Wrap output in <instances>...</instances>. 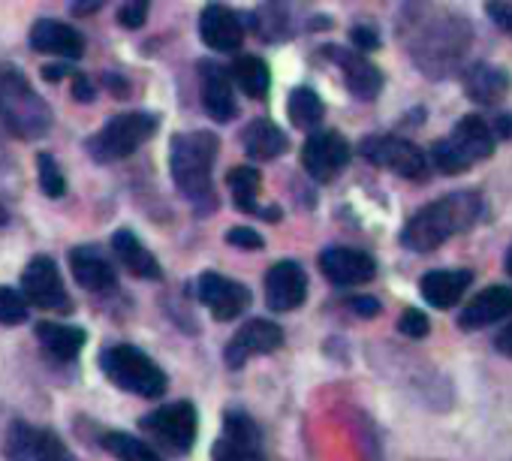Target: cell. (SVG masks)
Wrapping results in <instances>:
<instances>
[{
    "label": "cell",
    "mask_w": 512,
    "mask_h": 461,
    "mask_svg": "<svg viewBox=\"0 0 512 461\" xmlns=\"http://www.w3.org/2000/svg\"><path fill=\"white\" fill-rule=\"evenodd\" d=\"M7 223V211H4V205H0V226Z\"/></svg>",
    "instance_id": "bcb514c9"
},
{
    "label": "cell",
    "mask_w": 512,
    "mask_h": 461,
    "mask_svg": "<svg viewBox=\"0 0 512 461\" xmlns=\"http://www.w3.org/2000/svg\"><path fill=\"white\" fill-rule=\"evenodd\" d=\"M7 461H82L52 428H37L28 422H13L4 440Z\"/></svg>",
    "instance_id": "52a82bcc"
},
{
    "label": "cell",
    "mask_w": 512,
    "mask_h": 461,
    "mask_svg": "<svg viewBox=\"0 0 512 461\" xmlns=\"http://www.w3.org/2000/svg\"><path fill=\"white\" fill-rule=\"evenodd\" d=\"M302 163L314 181H332L350 163V142L335 130L314 133L302 148Z\"/></svg>",
    "instance_id": "5bb4252c"
},
{
    "label": "cell",
    "mask_w": 512,
    "mask_h": 461,
    "mask_svg": "<svg viewBox=\"0 0 512 461\" xmlns=\"http://www.w3.org/2000/svg\"><path fill=\"white\" fill-rule=\"evenodd\" d=\"M229 190H232V199L241 211L247 214H256V196H260V172L250 169V166H238L229 172Z\"/></svg>",
    "instance_id": "4dcf8cb0"
},
{
    "label": "cell",
    "mask_w": 512,
    "mask_h": 461,
    "mask_svg": "<svg viewBox=\"0 0 512 461\" xmlns=\"http://www.w3.org/2000/svg\"><path fill=\"white\" fill-rule=\"evenodd\" d=\"M37 338H40V344L46 347V353H52V356L61 359V362L76 359V356L82 353L85 341H88L85 329L67 326V323H49V320H46V323H37Z\"/></svg>",
    "instance_id": "484cf974"
},
{
    "label": "cell",
    "mask_w": 512,
    "mask_h": 461,
    "mask_svg": "<svg viewBox=\"0 0 512 461\" xmlns=\"http://www.w3.org/2000/svg\"><path fill=\"white\" fill-rule=\"evenodd\" d=\"M506 317H512V290L509 287H488L467 302V308L458 317V326L464 332H473V329H485L491 323H500Z\"/></svg>",
    "instance_id": "e0dca14e"
},
{
    "label": "cell",
    "mask_w": 512,
    "mask_h": 461,
    "mask_svg": "<svg viewBox=\"0 0 512 461\" xmlns=\"http://www.w3.org/2000/svg\"><path fill=\"white\" fill-rule=\"evenodd\" d=\"M103 449L115 461H163L160 452L151 443H145V440H139L133 434H124V431H106L103 434Z\"/></svg>",
    "instance_id": "f1b7e54d"
},
{
    "label": "cell",
    "mask_w": 512,
    "mask_h": 461,
    "mask_svg": "<svg viewBox=\"0 0 512 461\" xmlns=\"http://www.w3.org/2000/svg\"><path fill=\"white\" fill-rule=\"evenodd\" d=\"M142 428L157 443H163L166 449H172V452H190V446L196 443V431H199L196 407L190 401L163 404V407H157L154 413H148L142 419Z\"/></svg>",
    "instance_id": "ba28073f"
},
{
    "label": "cell",
    "mask_w": 512,
    "mask_h": 461,
    "mask_svg": "<svg viewBox=\"0 0 512 461\" xmlns=\"http://www.w3.org/2000/svg\"><path fill=\"white\" fill-rule=\"evenodd\" d=\"M494 151V133L491 127L479 118V115H467L455 124V130L434 142L431 148V160L440 172L446 175H458L467 172L470 166L488 160Z\"/></svg>",
    "instance_id": "277c9868"
},
{
    "label": "cell",
    "mask_w": 512,
    "mask_h": 461,
    "mask_svg": "<svg viewBox=\"0 0 512 461\" xmlns=\"http://www.w3.org/2000/svg\"><path fill=\"white\" fill-rule=\"evenodd\" d=\"M428 329H431L428 317H425L422 311H416V308H407V311L398 317V332L407 335V338H425Z\"/></svg>",
    "instance_id": "e575fe53"
},
{
    "label": "cell",
    "mask_w": 512,
    "mask_h": 461,
    "mask_svg": "<svg viewBox=\"0 0 512 461\" xmlns=\"http://www.w3.org/2000/svg\"><path fill=\"white\" fill-rule=\"evenodd\" d=\"M214 461H266L263 434L247 413L229 410L223 416V434L214 443Z\"/></svg>",
    "instance_id": "8fae6325"
},
{
    "label": "cell",
    "mask_w": 512,
    "mask_h": 461,
    "mask_svg": "<svg viewBox=\"0 0 512 461\" xmlns=\"http://www.w3.org/2000/svg\"><path fill=\"white\" fill-rule=\"evenodd\" d=\"M464 91H467V97L473 103L494 106L509 91V73L506 70H497V67H488V64H476L467 73V79H464Z\"/></svg>",
    "instance_id": "d4e9b609"
},
{
    "label": "cell",
    "mask_w": 512,
    "mask_h": 461,
    "mask_svg": "<svg viewBox=\"0 0 512 461\" xmlns=\"http://www.w3.org/2000/svg\"><path fill=\"white\" fill-rule=\"evenodd\" d=\"M157 115L148 112H124L115 115L100 133H94L88 139V154L97 163H115L130 157L133 151H139L154 133H157Z\"/></svg>",
    "instance_id": "8992f818"
},
{
    "label": "cell",
    "mask_w": 512,
    "mask_h": 461,
    "mask_svg": "<svg viewBox=\"0 0 512 461\" xmlns=\"http://www.w3.org/2000/svg\"><path fill=\"white\" fill-rule=\"evenodd\" d=\"M287 112H290V121H293L296 130H314L326 115L323 100L311 88H296L290 94V109Z\"/></svg>",
    "instance_id": "f546056e"
},
{
    "label": "cell",
    "mask_w": 512,
    "mask_h": 461,
    "mask_svg": "<svg viewBox=\"0 0 512 461\" xmlns=\"http://www.w3.org/2000/svg\"><path fill=\"white\" fill-rule=\"evenodd\" d=\"M284 344V329L269 320H247L226 344L223 359L232 371L244 368L253 356H269Z\"/></svg>",
    "instance_id": "7c38bea8"
},
{
    "label": "cell",
    "mask_w": 512,
    "mask_h": 461,
    "mask_svg": "<svg viewBox=\"0 0 512 461\" xmlns=\"http://www.w3.org/2000/svg\"><path fill=\"white\" fill-rule=\"evenodd\" d=\"M112 251L133 278H142V281H160L163 278L157 257L139 242V236L133 233V229H118V233L112 236Z\"/></svg>",
    "instance_id": "7402d4cb"
},
{
    "label": "cell",
    "mask_w": 512,
    "mask_h": 461,
    "mask_svg": "<svg viewBox=\"0 0 512 461\" xmlns=\"http://www.w3.org/2000/svg\"><path fill=\"white\" fill-rule=\"evenodd\" d=\"M353 43H356L362 52H374V49L380 46V37H377V31H374V28L359 25V28H353Z\"/></svg>",
    "instance_id": "74e56055"
},
{
    "label": "cell",
    "mask_w": 512,
    "mask_h": 461,
    "mask_svg": "<svg viewBox=\"0 0 512 461\" xmlns=\"http://www.w3.org/2000/svg\"><path fill=\"white\" fill-rule=\"evenodd\" d=\"M94 94H97V91H94L91 79H88V76H76V82H73V97L82 100V103H91Z\"/></svg>",
    "instance_id": "60d3db41"
},
{
    "label": "cell",
    "mask_w": 512,
    "mask_h": 461,
    "mask_svg": "<svg viewBox=\"0 0 512 461\" xmlns=\"http://www.w3.org/2000/svg\"><path fill=\"white\" fill-rule=\"evenodd\" d=\"M28 320V299L13 287H0V326H19Z\"/></svg>",
    "instance_id": "d6a6232c"
},
{
    "label": "cell",
    "mask_w": 512,
    "mask_h": 461,
    "mask_svg": "<svg viewBox=\"0 0 512 461\" xmlns=\"http://www.w3.org/2000/svg\"><path fill=\"white\" fill-rule=\"evenodd\" d=\"M199 34L202 43L214 52H238L244 43V25L226 7H208L199 19Z\"/></svg>",
    "instance_id": "d6986e66"
},
{
    "label": "cell",
    "mask_w": 512,
    "mask_h": 461,
    "mask_svg": "<svg viewBox=\"0 0 512 461\" xmlns=\"http://www.w3.org/2000/svg\"><path fill=\"white\" fill-rule=\"evenodd\" d=\"M0 121L19 139H43L52 130L49 103L16 67H0Z\"/></svg>",
    "instance_id": "3957f363"
},
{
    "label": "cell",
    "mask_w": 512,
    "mask_h": 461,
    "mask_svg": "<svg viewBox=\"0 0 512 461\" xmlns=\"http://www.w3.org/2000/svg\"><path fill=\"white\" fill-rule=\"evenodd\" d=\"M106 4H109V0H73V13L76 16H94Z\"/></svg>",
    "instance_id": "7bdbcfd3"
},
{
    "label": "cell",
    "mask_w": 512,
    "mask_h": 461,
    "mask_svg": "<svg viewBox=\"0 0 512 461\" xmlns=\"http://www.w3.org/2000/svg\"><path fill=\"white\" fill-rule=\"evenodd\" d=\"M362 154L368 163L380 166V169H389L401 178H410V181H419L428 175V160H425V151L416 148L413 142L401 139V136H368L362 142Z\"/></svg>",
    "instance_id": "9c48e42d"
},
{
    "label": "cell",
    "mask_w": 512,
    "mask_h": 461,
    "mask_svg": "<svg viewBox=\"0 0 512 461\" xmlns=\"http://www.w3.org/2000/svg\"><path fill=\"white\" fill-rule=\"evenodd\" d=\"M256 31L266 40H284L290 34V10L284 0H266L256 13Z\"/></svg>",
    "instance_id": "1f68e13d"
},
{
    "label": "cell",
    "mask_w": 512,
    "mask_h": 461,
    "mask_svg": "<svg viewBox=\"0 0 512 461\" xmlns=\"http://www.w3.org/2000/svg\"><path fill=\"white\" fill-rule=\"evenodd\" d=\"M232 82L253 100H263L269 94V67L263 58H256V55H238L235 64H232Z\"/></svg>",
    "instance_id": "83f0119b"
},
{
    "label": "cell",
    "mask_w": 512,
    "mask_h": 461,
    "mask_svg": "<svg viewBox=\"0 0 512 461\" xmlns=\"http://www.w3.org/2000/svg\"><path fill=\"white\" fill-rule=\"evenodd\" d=\"M202 106H205L208 118H214L220 124L235 118V112H238L232 82H229L226 70L217 64H202Z\"/></svg>",
    "instance_id": "cb8c5ba5"
},
{
    "label": "cell",
    "mask_w": 512,
    "mask_h": 461,
    "mask_svg": "<svg viewBox=\"0 0 512 461\" xmlns=\"http://www.w3.org/2000/svg\"><path fill=\"white\" fill-rule=\"evenodd\" d=\"M329 55H335V64L344 70L347 88L359 97V100H374L383 91V73L362 55H353L347 49H329Z\"/></svg>",
    "instance_id": "603a6c76"
},
{
    "label": "cell",
    "mask_w": 512,
    "mask_h": 461,
    "mask_svg": "<svg viewBox=\"0 0 512 461\" xmlns=\"http://www.w3.org/2000/svg\"><path fill=\"white\" fill-rule=\"evenodd\" d=\"M196 296L199 302L211 311L214 320L229 323L238 320L247 308H250V290L238 281H229L217 272H205L196 284Z\"/></svg>",
    "instance_id": "4fadbf2b"
},
{
    "label": "cell",
    "mask_w": 512,
    "mask_h": 461,
    "mask_svg": "<svg viewBox=\"0 0 512 461\" xmlns=\"http://www.w3.org/2000/svg\"><path fill=\"white\" fill-rule=\"evenodd\" d=\"M494 347H497V353H503L506 359H512V323H506V326L497 332Z\"/></svg>",
    "instance_id": "b9f144b4"
},
{
    "label": "cell",
    "mask_w": 512,
    "mask_h": 461,
    "mask_svg": "<svg viewBox=\"0 0 512 461\" xmlns=\"http://www.w3.org/2000/svg\"><path fill=\"white\" fill-rule=\"evenodd\" d=\"M31 46L37 52H43V55H55V58H64V61H76L85 52V43H82L79 31H73L70 25L55 22V19H40L31 28Z\"/></svg>",
    "instance_id": "ffe728a7"
},
{
    "label": "cell",
    "mask_w": 512,
    "mask_h": 461,
    "mask_svg": "<svg viewBox=\"0 0 512 461\" xmlns=\"http://www.w3.org/2000/svg\"><path fill=\"white\" fill-rule=\"evenodd\" d=\"M148 19V0H127L118 13V25L130 28V31H139Z\"/></svg>",
    "instance_id": "d590c367"
},
{
    "label": "cell",
    "mask_w": 512,
    "mask_h": 461,
    "mask_svg": "<svg viewBox=\"0 0 512 461\" xmlns=\"http://www.w3.org/2000/svg\"><path fill=\"white\" fill-rule=\"evenodd\" d=\"M244 151L253 157V160H275L287 151L290 139L284 136V130H278L272 121H250L244 136Z\"/></svg>",
    "instance_id": "4316f807"
},
{
    "label": "cell",
    "mask_w": 512,
    "mask_h": 461,
    "mask_svg": "<svg viewBox=\"0 0 512 461\" xmlns=\"http://www.w3.org/2000/svg\"><path fill=\"white\" fill-rule=\"evenodd\" d=\"M22 293L28 299V305H37L43 311H58L67 314L73 311L70 293L64 287V278L55 266L52 257H34L25 272H22Z\"/></svg>",
    "instance_id": "30bf717a"
},
{
    "label": "cell",
    "mask_w": 512,
    "mask_h": 461,
    "mask_svg": "<svg viewBox=\"0 0 512 461\" xmlns=\"http://www.w3.org/2000/svg\"><path fill=\"white\" fill-rule=\"evenodd\" d=\"M226 242L235 245V248H241V251H260V248L266 245L263 236L256 233V229H250V226H235V229H229V233H226Z\"/></svg>",
    "instance_id": "8d00e7d4"
},
{
    "label": "cell",
    "mask_w": 512,
    "mask_h": 461,
    "mask_svg": "<svg viewBox=\"0 0 512 461\" xmlns=\"http://www.w3.org/2000/svg\"><path fill=\"white\" fill-rule=\"evenodd\" d=\"M320 269L323 275L338 284V287H356V284H368L377 275V263L371 254L356 251V248H329L320 257Z\"/></svg>",
    "instance_id": "2e32d148"
},
{
    "label": "cell",
    "mask_w": 512,
    "mask_h": 461,
    "mask_svg": "<svg viewBox=\"0 0 512 461\" xmlns=\"http://www.w3.org/2000/svg\"><path fill=\"white\" fill-rule=\"evenodd\" d=\"M485 10H488V19H491L497 28L512 31V7H506V4H488Z\"/></svg>",
    "instance_id": "f35d334b"
},
{
    "label": "cell",
    "mask_w": 512,
    "mask_h": 461,
    "mask_svg": "<svg viewBox=\"0 0 512 461\" xmlns=\"http://www.w3.org/2000/svg\"><path fill=\"white\" fill-rule=\"evenodd\" d=\"M217 148H220V142L208 130L178 133L169 142V169H172L175 187L202 214H208L214 208V202H217L214 181H211V169H214V160H217Z\"/></svg>",
    "instance_id": "7a4b0ae2"
},
{
    "label": "cell",
    "mask_w": 512,
    "mask_h": 461,
    "mask_svg": "<svg viewBox=\"0 0 512 461\" xmlns=\"http://www.w3.org/2000/svg\"><path fill=\"white\" fill-rule=\"evenodd\" d=\"M350 308H353L356 314H362V317H374V314H380V302H377V299H371V296H356V299L350 302Z\"/></svg>",
    "instance_id": "ab89813d"
},
{
    "label": "cell",
    "mask_w": 512,
    "mask_h": 461,
    "mask_svg": "<svg viewBox=\"0 0 512 461\" xmlns=\"http://www.w3.org/2000/svg\"><path fill=\"white\" fill-rule=\"evenodd\" d=\"M479 214H482L479 193H470V190L449 193V196L425 205L422 211H416L407 220L404 233H401V242L410 251H416V254H431L443 242H449L452 236L470 229L479 220Z\"/></svg>",
    "instance_id": "6da1fadb"
},
{
    "label": "cell",
    "mask_w": 512,
    "mask_h": 461,
    "mask_svg": "<svg viewBox=\"0 0 512 461\" xmlns=\"http://www.w3.org/2000/svg\"><path fill=\"white\" fill-rule=\"evenodd\" d=\"M37 172H40V187H43L46 196H64L67 193L64 172H61V166H58V160L52 154L37 157Z\"/></svg>",
    "instance_id": "836d02e7"
},
{
    "label": "cell",
    "mask_w": 512,
    "mask_h": 461,
    "mask_svg": "<svg viewBox=\"0 0 512 461\" xmlns=\"http://www.w3.org/2000/svg\"><path fill=\"white\" fill-rule=\"evenodd\" d=\"M506 272L512 275V248H509V254H506Z\"/></svg>",
    "instance_id": "f6af8a7d"
},
{
    "label": "cell",
    "mask_w": 512,
    "mask_h": 461,
    "mask_svg": "<svg viewBox=\"0 0 512 461\" xmlns=\"http://www.w3.org/2000/svg\"><path fill=\"white\" fill-rule=\"evenodd\" d=\"M308 299V275L299 263L281 260L266 275V305L278 314L302 308Z\"/></svg>",
    "instance_id": "9a60e30c"
},
{
    "label": "cell",
    "mask_w": 512,
    "mask_h": 461,
    "mask_svg": "<svg viewBox=\"0 0 512 461\" xmlns=\"http://www.w3.org/2000/svg\"><path fill=\"white\" fill-rule=\"evenodd\" d=\"M100 365H103L106 377L124 392H133L139 398H160L166 392L169 380H166L163 368L133 344L109 347L100 356Z\"/></svg>",
    "instance_id": "5b68a950"
},
{
    "label": "cell",
    "mask_w": 512,
    "mask_h": 461,
    "mask_svg": "<svg viewBox=\"0 0 512 461\" xmlns=\"http://www.w3.org/2000/svg\"><path fill=\"white\" fill-rule=\"evenodd\" d=\"M470 284H473V272L467 269H434L419 281V293L428 305L446 311L464 299Z\"/></svg>",
    "instance_id": "ac0fdd59"
},
{
    "label": "cell",
    "mask_w": 512,
    "mask_h": 461,
    "mask_svg": "<svg viewBox=\"0 0 512 461\" xmlns=\"http://www.w3.org/2000/svg\"><path fill=\"white\" fill-rule=\"evenodd\" d=\"M64 73H67V67H58V64L55 67H43V79H49V82H58Z\"/></svg>",
    "instance_id": "ee69618b"
},
{
    "label": "cell",
    "mask_w": 512,
    "mask_h": 461,
    "mask_svg": "<svg viewBox=\"0 0 512 461\" xmlns=\"http://www.w3.org/2000/svg\"><path fill=\"white\" fill-rule=\"evenodd\" d=\"M70 269H73L76 284L85 287V290H91V293H106L118 281L112 263L97 248H88V245L70 251Z\"/></svg>",
    "instance_id": "44dd1931"
}]
</instances>
